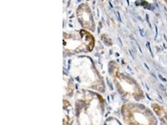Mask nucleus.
<instances>
[{
    "label": "nucleus",
    "instance_id": "nucleus-1",
    "mask_svg": "<svg viewBox=\"0 0 167 125\" xmlns=\"http://www.w3.org/2000/svg\"><path fill=\"white\" fill-rule=\"evenodd\" d=\"M153 108H154V111L156 113H157L158 115H160V113H161L162 109H161V108L159 105H153Z\"/></svg>",
    "mask_w": 167,
    "mask_h": 125
}]
</instances>
